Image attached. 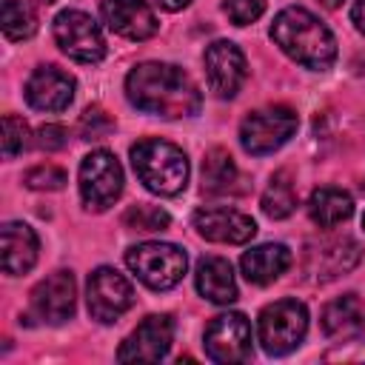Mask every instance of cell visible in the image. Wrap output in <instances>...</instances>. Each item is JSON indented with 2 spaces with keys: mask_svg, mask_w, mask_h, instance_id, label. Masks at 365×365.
<instances>
[{
  "mask_svg": "<svg viewBox=\"0 0 365 365\" xmlns=\"http://www.w3.org/2000/svg\"><path fill=\"white\" fill-rule=\"evenodd\" d=\"M125 97L134 108L177 120V117H194L202 106V94L197 83L171 63H140L125 77Z\"/></svg>",
  "mask_w": 365,
  "mask_h": 365,
  "instance_id": "obj_1",
  "label": "cell"
},
{
  "mask_svg": "<svg viewBox=\"0 0 365 365\" xmlns=\"http://www.w3.org/2000/svg\"><path fill=\"white\" fill-rule=\"evenodd\" d=\"M271 40L294 63L311 71H325L336 60V40L331 29L302 6H288L274 17Z\"/></svg>",
  "mask_w": 365,
  "mask_h": 365,
  "instance_id": "obj_2",
  "label": "cell"
},
{
  "mask_svg": "<svg viewBox=\"0 0 365 365\" xmlns=\"http://www.w3.org/2000/svg\"><path fill=\"white\" fill-rule=\"evenodd\" d=\"M131 165L140 182L160 197H174L188 182V160L182 148H177L168 140H140L131 145Z\"/></svg>",
  "mask_w": 365,
  "mask_h": 365,
  "instance_id": "obj_3",
  "label": "cell"
},
{
  "mask_svg": "<svg viewBox=\"0 0 365 365\" xmlns=\"http://www.w3.org/2000/svg\"><path fill=\"white\" fill-rule=\"evenodd\" d=\"M308 331V308L299 299H277L259 311L257 336L268 356L291 354Z\"/></svg>",
  "mask_w": 365,
  "mask_h": 365,
  "instance_id": "obj_4",
  "label": "cell"
},
{
  "mask_svg": "<svg viewBox=\"0 0 365 365\" xmlns=\"http://www.w3.org/2000/svg\"><path fill=\"white\" fill-rule=\"evenodd\" d=\"M125 265L151 291H168L182 279L188 257L171 242H140L125 251Z\"/></svg>",
  "mask_w": 365,
  "mask_h": 365,
  "instance_id": "obj_5",
  "label": "cell"
},
{
  "mask_svg": "<svg viewBox=\"0 0 365 365\" xmlns=\"http://www.w3.org/2000/svg\"><path fill=\"white\" fill-rule=\"evenodd\" d=\"M297 125H299L297 111L288 108V106L257 108L240 125V145L254 157L271 154V151H277L279 145H285L294 137Z\"/></svg>",
  "mask_w": 365,
  "mask_h": 365,
  "instance_id": "obj_6",
  "label": "cell"
},
{
  "mask_svg": "<svg viewBox=\"0 0 365 365\" xmlns=\"http://www.w3.org/2000/svg\"><path fill=\"white\" fill-rule=\"evenodd\" d=\"M120 194H123L120 160L106 148H97L88 157H83V163H80V197H83L86 208L88 211H106L108 205L117 202Z\"/></svg>",
  "mask_w": 365,
  "mask_h": 365,
  "instance_id": "obj_7",
  "label": "cell"
},
{
  "mask_svg": "<svg viewBox=\"0 0 365 365\" xmlns=\"http://www.w3.org/2000/svg\"><path fill=\"white\" fill-rule=\"evenodd\" d=\"M54 40L63 54L77 63H100L106 57V37L91 14L80 9H66L54 17Z\"/></svg>",
  "mask_w": 365,
  "mask_h": 365,
  "instance_id": "obj_8",
  "label": "cell"
},
{
  "mask_svg": "<svg viewBox=\"0 0 365 365\" xmlns=\"http://www.w3.org/2000/svg\"><path fill=\"white\" fill-rule=\"evenodd\" d=\"M86 302H88V314L91 319L108 325L114 319H120L131 305H134V285L114 268L100 265L97 271H91L88 277V288H86Z\"/></svg>",
  "mask_w": 365,
  "mask_h": 365,
  "instance_id": "obj_9",
  "label": "cell"
},
{
  "mask_svg": "<svg viewBox=\"0 0 365 365\" xmlns=\"http://www.w3.org/2000/svg\"><path fill=\"white\" fill-rule=\"evenodd\" d=\"M74 302H77L74 274L71 271H54L31 288L29 319H37L46 325H63L66 319L74 317Z\"/></svg>",
  "mask_w": 365,
  "mask_h": 365,
  "instance_id": "obj_10",
  "label": "cell"
},
{
  "mask_svg": "<svg viewBox=\"0 0 365 365\" xmlns=\"http://www.w3.org/2000/svg\"><path fill=\"white\" fill-rule=\"evenodd\" d=\"M202 339L205 356L214 362H245L251 356V322L240 311L214 317Z\"/></svg>",
  "mask_w": 365,
  "mask_h": 365,
  "instance_id": "obj_11",
  "label": "cell"
},
{
  "mask_svg": "<svg viewBox=\"0 0 365 365\" xmlns=\"http://www.w3.org/2000/svg\"><path fill=\"white\" fill-rule=\"evenodd\" d=\"M174 342V319L168 314L145 317L120 345V362H160Z\"/></svg>",
  "mask_w": 365,
  "mask_h": 365,
  "instance_id": "obj_12",
  "label": "cell"
},
{
  "mask_svg": "<svg viewBox=\"0 0 365 365\" xmlns=\"http://www.w3.org/2000/svg\"><path fill=\"white\" fill-rule=\"evenodd\" d=\"M202 63H205V77H208V88L228 100L234 97L245 77H248V66H245V54L231 43V40H214L205 54H202Z\"/></svg>",
  "mask_w": 365,
  "mask_h": 365,
  "instance_id": "obj_13",
  "label": "cell"
},
{
  "mask_svg": "<svg viewBox=\"0 0 365 365\" xmlns=\"http://www.w3.org/2000/svg\"><path fill=\"white\" fill-rule=\"evenodd\" d=\"M194 228L200 237L211 240V242H225V245H242L257 234V222L237 211V208H225V205H205L194 211Z\"/></svg>",
  "mask_w": 365,
  "mask_h": 365,
  "instance_id": "obj_14",
  "label": "cell"
},
{
  "mask_svg": "<svg viewBox=\"0 0 365 365\" xmlns=\"http://www.w3.org/2000/svg\"><path fill=\"white\" fill-rule=\"evenodd\" d=\"M100 14L103 23L125 40H148L160 29L157 14L145 0H103Z\"/></svg>",
  "mask_w": 365,
  "mask_h": 365,
  "instance_id": "obj_15",
  "label": "cell"
},
{
  "mask_svg": "<svg viewBox=\"0 0 365 365\" xmlns=\"http://www.w3.org/2000/svg\"><path fill=\"white\" fill-rule=\"evenodd\" d=\"M26 100L37 111H63L74 100V77L57 66H40L26 80Z\"/></svg>",
  "mask_w": 365,
  "mask_h": 365,
  "instance_id": "obj_16",
  "label": "cell"
},
{
  "mask_svg": "<svg viewBox=\"0 0 365 365\" xmlns=\"http://www.w3.org/2000/svg\"><path fill=\"white\" fill-rule=\"evenodd\" d=\"M359 257H362V251H359L356 240L336 237V240H325V242L314 245L305 257V268L314 279L328 282V279H336L339 274H348L359 262Z\"/></svg>",
  "mask_w": 365,
  "mask_h": 365,
  "instance_id": "obj_17",
  "label": "cell"
},
{
  "mask_svg": "<svg viewBox=\"0 0 365 365\" xmlns=\"http://www.w3.org/2000/svg\"><path fill=\"white\" fill-rule=\"evenodd\" d=\"M0 248H3V271L9 277L29 274L37 262V234L26 222H6L0 231Z\"/></svg>",
  "mask_w": 365,
  "mask_h": 365,
  "instance_id": "obj_18",
  "label": "cell"
},
{
  "mask_svg": "<svg viewBox=\"0 0 365 365\" xmlns=\"http://www.w3.org/2000/svg\"><path fill=\"white\" fill-rule=\"evenodd\" d=\"M197 291L217 305H231L240 291H237V279L231 271V262L222 257H202L197 262V274H194Z\"/></svg>",
  "mask_w": 365,
  "mask_h": 365,
  "instance_id": "obj_19",
  "label": "cell"
},
{
  "mask_svg": "<svg viewBox=\"0 0 365 365\" xmlns=\"http://www.w3.org/2000/svg\"><path fill=\"white\" fill-rule=\"evenodd\" d=\"M291 265V251L282 245V242H265V245H257L251 251L242 254L240 259V268H242V277L254 285H268L274 282L279 274H285V268Z\"/></svg>",
  "mask_w": 365,
  "mask_h": 365,
  "instance_id": "obj_20",
  "label": "cell"
},
{
  "mask_svg": "<svg viewBox=\"0 0 365 365\" xmlns=\"http://www.w3.org/2000/svg\"><path fill=\"white\" fill-rule=\"evenodd\" d=\"M319 319L328 336H354L365 328V302L356 294H342L322 308Z\"/></svg>",
  "mask_w": 365,
  "mask_h": 365,
  "instance_id": "obj_21",
  "label": "cell"
},
{
  "mask_svg": "<svg viewBox=\"0 0 365 365\" xmlns=\"http://www.w3.org/2000/svg\"><path fill=\"white\" fill-rule=\"evenodd\" d=\"M308 214L319 228H336L342 225L351 214H354V200L348 191L334 188V185H322L311 194L308 200Z\"/></svg>",
  "mask_w": 365,
  "mask_h": 365,
  "instance_id": "obj_22",
  "label": "cell"
},
{
  "mask_svg": "<svg viewBox=\"0 0 365 365\" xmlns=\"http://www.w3.org/2000/svg\"><path fill=\"white\" fill-rule=\"evenodd\" d=\"M237 165L225 148H211L202 157V191L208 194H225L237 182Z\"/></svg>",
  "mask_w": 365,
  "mask_h": 365,
  "instance_id": "obj_23",
  "label": "cell"
},
{
  "mask_svg": "<svg viewBox=\"0 0 365 365\" xmlns=\"http://www.w3.org/2000/svg\"><path fill=\"white\" fill-rule=\"evenodd\" d=\"M297 208V191H294V182H291V174L288 171H277L262 194V211L271 217V220H285L291 211Z\"/></svg>",
  "mask_w": 365,
  "mask_h": 365,
  "instance_id": "obj_24",
  "label": "cell"
},
{
  "mask_svg": "<svg viewBox=\"0 0 365 365\" xmlns=\"http://www.w3.org/2000/svg\"><path fill=\"white\" fill-rule=\"evenodd\" d=\"M0 26H3V34L9 40H29L37 31V14L23 0H3Z\"/></svg>",
  "mask_w": 365,
  "mask_h": 365,
  "instance_id": "obj_25",
  "label": "cell"
},
{
  "mask_svg": "<svg viewBox=\"0 0 365 365\" xmlns=\"http://www.w3.org/2000/svg\"><path fill=\"white\" fill-rule=\"evenodd\" d=\"M171 222L168 211L160 208V205H131L125 214H123V225L131 228V231H165Z\"/></svg>",
  "mask_w": 365,
  "mask_h": 365,
  "instance_id": "obj_26",
  "label": "cell"
},
{
  "mask_svg": "<svg viewBox=\"0 0 365 365\" xmlns=\"http://www.w3.org/2000/svg\"><path fill=\"white\" fill-rule=\"evenodd\" d=\"M23 182H26L31 191H60V188L68 182V177H66V171H63L60 165L40 163V165H34V168H29V171L23 174Z\"/></svg>",
  "mask_w": 365,
  "mask_h": 365,
  "instance_id": "obj_27",
  "label": "cell"
},
{
  "mask_svg": "<svg viewBox=\"0 0 365 365\" xmlns=\"http://www.w3.org/2000/svg\"><path fill=\"white\" fill-rule=\"evenodd\" d=\"M26 145H29V125H26V120L14 117V114H6L3 117V157L14 160Z\"/></svg>",
  "mask_w": 365,
  "mask_h": 365,
  "instance_id": "obj_28",
  "label": "cell"
},
{
  "mask_svg": "<svg viewBox=\"0 0 365 365\" xmlns=\"http://www.w3.org/2000/svg\"><path fill=\"white\" fill-rule=\"evenodd\" d=\"M114 131V120L100 108V106H88L80 117V137L83 140H103Z\"/></svg>",
  "mask_w": 365,
  "mask_h": 365,
  "instance_id": "obj_29",
  "label": "cell"
},
{
  "mask_svg": "<svg viewBox=\"0 0 365 365\" xmlns=\"http://www.w3.org/2000/svg\"><path fill=\"white\" fill-rule=\"evenodd\" d=\"M268 0H222V11L234 26H248L262 17Z\"/></svg>",
  "mask_w": 365,
  "mask_h": 365,
  "instance_id": "obj_30",
  "label": "cell"
},
{
  "mask_svg": "<svg viewBox=\"0 0 365 365\" xmlns=\"http://www.w3.org/2000/svg\"><path fill=\"white\" fill-rule=\"evenodd\" d=\"M66 143H68V131L63 125H57V123H46L34 134V145L43 148V151H60Z\"/></svg>",
  "mask_w": 365,
  "mask_h": 365,
  "instance_id": "obj_31",
  "label": "cell"
},
{
  "mask_svg": "<svg viewBox=\"0 0 365 365\" xmlns=\"http://www.w3.org/2000/svg\"><path fill=\"white\" fill-rule=\"evenodd\" d=\"M351 20H354V26L365 34V0H356V3H354V9H351Z\"/></svg>",
  "mask_w": 365,
  "mask_h": 365,
  "instance_id": "obj_32",
  "label": "cell"
},
{
  "mask_svg": "<svg viewBox=\"0 0 365 365\" xmlns=\"http://www.w3.org/2000/svg\"><path fill=\"white\" fill-rule=\"evenodd\" d=\"M191 0H157V6L160 9H165V11H180V9H185Z\"/></svg>",
  "mask_w": 365,
  "mask_h": 365,
  "instance_id": "obj_33",
  "label": "cell"
},
{
  "mask_svg": "<svg viewBox=\"0 0 365 365\" xmlns=\"http://www.w3.org/2000/svg\"><path fill=\"white\" fill-rule=\"evenodd\" d=\"M325 9H336V6H342V0H319Z\"/></svg>",
  "mask_w": 365,
  "mask_h": 365,
  "instance_id": "obj_34",
  "label": "cell"
},
{
  "mask_svg": "<svg viewBox=\"0 0 365 365\" xmlns=\"http://www.w3.org/2000/svg\"><path fill=\"white\" fill-rule=\"evenodd\" d=\"M37 3H46V6H48V3H54V0H37Z\"/></svg>",
  "mask_w": 365,
  "mask_h": 365,
  "instance_id": "obj_35",
  "label": "cell"
},
{
  "mask_svg": "<svg viewBox=\"0 0 365 365\" xmlns=\"http://www.w3.org/2000/svg\"><path fill=\"white\" fill-rule=\"evenodd\" d=\"M362 225H365V217H362Z\"/></svg>",
  "mask_w": 365,
  "mask_h": 365,
  "instance_id": "obj_36",
  "label": "cell"
}]
</instances>
